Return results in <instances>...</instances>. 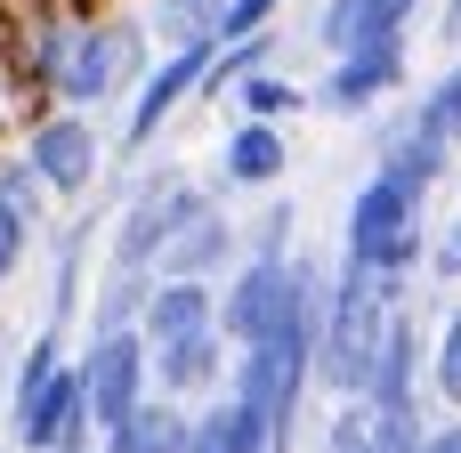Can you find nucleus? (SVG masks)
I'll return each mask as SVG.
<instances>
[{"label": "nucleus", "mask_w": 461, "mask_h": 453, "mask_svg": "<svg viewBox=\"0 0 461 453\" xmlns=\"http://www.w3.org/2000/svg\"><path fill=\"white\" fill-rule=\"evenodd\" d=\"M340 267L381 276L389 292H405V276L421 267V195L397 186L389 170H373L348 203V235H340Z\"/></svg>", "instance_id": "obj_1"}, {"label": "nucleus", "mask_w": 461, "mask_h": 453, "mask_svg": "<svg viewBox=\"0 0 461 453\" xmlns=\"http://www.w3.org/2000/svg\"><path fill=\"white\" fill-rule=\"evenodd\" d=\"M146 73V32L138 24H73L65 65H57V105H105L113 89H130Z\"/></svg>", "instance_id": "obj_2"}, {"label": "nucleus", "mask_w": 461, "mask_h": 453, "mask_svg": "<svg viewBox=\"0 0 461 453\" xmlns=\"http://www.w3.org/2000/svg\"><path fill=\"white\" fill-rule=\"evenodd\" d=\"M308 276H316L308 259H243V267H235V284L219 292V316H211V324H219V340H227V349L267 340V332L292 316V300L308 292Z\"/></svg>", "instance_id": "obj_3"}, {"label": "nucleus", "mask_w": 461, "mask_h": 453, "mask_svg": "<svg viewBox=\"0 0 461 453\" xmlns=\"http://www.w3.org/2000/svg\"><path fill=\"white\" fill-rule=\"evenodd\" d=\"M73 381H81V413H89V430L105 438V430L154 389V381H146V340H138V324H130V332H89Z\"/></svg>", "instance_id": "obj_4"}, {"label": "nucleus", "mask_w": 461, "mask_h": 453, "mask_svg": "<svg viewBox=\"0 0 461 453\" xmlns=\"http://www.w3.org/2000/svg\"><path fill=\"white\" fill-rule=\"evenodd\" d=\"M97 162H105V146H97L89 113H41L24 130V170L41 178V195H89Z\"/></svg>", "instance_id": "obj_5"}, {"label": "nucleus", "mask_w": 461, "mask_h": 453, "mask_svg": "<svg viewBox=\"0 0 461 453\" xmlns=\"http://www.w3.org/2000/svg\"><path fill=\"white\" fill-rule=\"evenodd\" d=\"M194 211H211V195H203V186H186L178 170L146 178V186H138V203H130V219H122V235H113V267H146V276H154V251H162Z\"/></svg>", "instance_id": "obj_6"}, {"label": "nucleus", "mask_w": 461, "mask_h": 453, "mask_svg": "<svg viewBox=\"0 0 461 453\" xmlns=\"http://www.w3.org/2000/svg\"><path fill=\"white\" fill-rule=\"evenodd\" d=\"M211 49L219 41H178V49H162V65L138 81V97H130V122H122V146H154V130L203 89V65H211Z\"/></svg>", "instance_id": "obj_7"}, {"label": "nucleus", "mask_w": 461, "mask_h": 453, "mask_svg": "<svg viewBox=\"0 0 461 453\" xmlns=\"http://www.w3.org/2000/svg\"><path fill=\"white\" fill-rule=\"evenodd\" d=\"M397 81H405V32H389V41H373V49L332 57V73L316 81V105H324V113H365V105H381Z\"/></svg>", "instance_id": "obj_8"}, {"label": "nucleus", "mask_w": 461, "mask_h": 453, "mask_svg": "<svg viewBox=\"0 0 461 453\" xmlns=\"http://www.w3.org/2000/svg\"><path fill=\"white\" fill-rule=\"evenodd\" d=\"M219 373H227V340H219V332H194V340H162V349H146V381H154V397H170V405L211 397Z\"/></svg>", "instance_id": "obj_9"}, {"label": "nucleus", "mask_w": 461, "mask_h": 453, "mask_svg": "<svg viewBox=\"0 0 461 453\" xmlns=\"http://www.w3.org/2000/svg\"><path fill=\"white\" fill-rule=\"evenodd\" d=\"M227 251H235V219L211 203V211H194V219L154 251V276H162V284H211V267H219Z\"/></svg>", "instance_id": "obj_10"}, {"label": "nucleus", "mask_w": 461, "mask_h": 453, "mask_svg": "<svg viewBox=\"0 0 461 453\" xmlns=\"http://www.w3.org/2000/svg\"><path fill=\"white\" fill-rule=\"evenodd\" d=\"M211 316H219V292H211V284H162V276H154V292H146V308H138V340L162 349V340L219 332Z\"/></svg>", "instance_id": "obj_11"}, {"label": "nucleus", "mask_w": 461, "mask_h": 453, "mask_svg": "<svg viewBox=\"0 0 461 453\" xmlns=\"http://www.w3.org/2000/svg\"><path fill=\"white\" fill-rule=\"evenodd\" d=\"M186 430H194V413L146 389V397L105 430V446H97V453H186Z\"/></svg>", "instance_id": "obj_12"}, {"label": "nucleus", "mask_w": 461, "mask_h": 453, "mask_svg": "<svg viewBox=\"0 0 461 453\" xmlns=\"http://www.w3.org/2000/svg\"><path fill=\"white\" fill-rule=\"evenodd\" d=\"M284 170H292V146H284L276 122H235L227 130V146H219V178L227 186H276Z\"/></svg>", "instance_id": "obj_13"}, {"label": "nucleus", "mask_w": 461, "mask_h": 453, "mask_svg": "<svg viewBox=\"0 0 461 453\" xmlns=\"http://www.w3.org/2000/svg\"><path fill=\"white\" fill-rule=\"evenodd\" d=\"M413 8H421V0H332L316 32H324V49H332V57H348V49H373V41L405 32V24H413Z\"/></svg>", "instance_id": "obj_14"}, {"label": "nucleus", "mask_w": 461, "mask_h": 453, "mask_svg": "<svg viewBox=\"0 0 461 453\" xmlns=\"http://www.w3.org/2000/svg\"><path fill=\"white\" fill-rule=\"evenodd\" d=\"M186 453H267V446H259V421L235 397H211L194 413V430H186Z\"/></svg>", "instance_id": "obj_15"}, {"label": "nucleus", "mask_w": 461, "mask_h": 453, "mask_svg": "<svg viewBox=\"0 0 461 453\" xmlns=\"http://www.w3.org/2000/svg\"><path fill=\"white\" fill-rule=\"evenodd\" d=\"M146 292H154V276H146V267H113V276H105V292H97V308H89V332H130V324H138V308H146Z\"/></svg>", "instance_id": "obj_16"}, {"label": "nucleus", "mask_w": 461, "mask_h": 453, "mask_svg": "<svg viewBox=\"0 0 461 453\" xmlns=\"http://www.w3.org/2000/svg\"><path fill=\"white\" fill-rule=\"evenodd\" d=\"M235 105H243V122H276V113H300L308 89H292L284 73H243L235 81Z\"/></svg>", "instance_id": "obj_17"}, {"label": "nucleus", "mask_w": 461, "mask_h": 453, "mask_svg": "<svg viewBox=\"0 0 461 453\" xmlns=\"http://www.w3.org/2000/svg\"><path fill=\"white\" fill-rule=\"evenodd\" d=\"M0 203H8L24 227H41V178L24 170V154H16V162H0Z\"/></svg>", "instance_id": "obj_18"}, {"label": "nucleus", "mask_w": 461, "mask_h": 453, "mask_svg": "<svg viewBox=\"0 0 461 453\" xmlns=\"http://www.w3.org/2000/svg\"><path fill=\"white\" fill-rule=\"evenodd\" d=\"M284 0H219V41H243V32H267V16H276Z\"/></svg>", "instance_id": "obj_19"}, {"label": "nucleus", "mask_w": 461, "mask_h": 453, "mask_svg": "<svg viewBox=\"0 0 461 453\" xmlns=\"http://www.w3.org/2000/svg\"><path fill=\"white\" fill-rule=\"evenodd\" d=\"M438 397L461 405V308L446 316V340H438Z\"/></svg>", "instance_id": "obj_20"}, {"label": "nucleus", "mask_w": 461, "mask_h": 453, "mask_svg": "<svg viewBox=\"0 0 461 453\" xmlns=\"http://www.w3.org/2000/svg\"><path fill=\"white\" fill-rule=\"evenodd\" d=\"M24 243H32V227H24V219H16V211L0 203V284H8V276L24 267Z\"/></svg>", "instance_id": "obj_21"}, {"label": "nucleus", "mask_w": 461, "mask_h": 453, "mask_svg": "<svg viewBox=\"0 0 461 453\" xmlns=\"http://www.w3.org/2000/svg\"><path fill=\"white\" fill-rule=\"evenodd\" d=\"M332 453H365V405H348V413L332 421Z\"/></svg>", "instance_id": "obj_22"}, {"label": "nucleus", "mask_w": 461, "mask_h": 453, "mask_svg": "<svg viewBox=\"0 0 461 453\" xmlns=\"http://www.w3.org/2000/svg\"><path fill=\"white\" fill-rule=\"evenodd\" d=\"M438 276H461V211H454V227H446V243H438Z\"/></svg>", "instance_id": "obj_23"}, {"label": "nucleus", "mask_w": 461, "mask_h": 453, "mask_svg": "<svg viewBox=\"0 0 461 453\" xmlns=\"http://www.w3.org/2000/svg\"><path fill=\"white\" fill-rule=\"evenodd\" d=\"M421 453H461V421H446V430H429V438H421Z\"/></svg>", "instance_id": "obj_24"}, {"label": "nucleus", "mask_w": 461, "mask_h": 453, "mask_svg": "<svg viewBox=\"0 0 461 453\" xmlns=\"http://www.w3.org/2000/svg\"><path fill=\"white\" fill-rule=\"evenodd\" d=\"M446 32H454V41H461V0H446Z\"/></svg>", "instance_id": "obj_25"}, {"label": "nucleus", "mask_w": 461, "mask_h": 453, "mask_svg": "<svg viewBox=\"0 0 461 453\" xmlns=\"http://www.w3.org/2000/svg\"><path fill=\"white\" fill-rule=\"evenodd\" d=\"M454 89H461V65H454Z\"/></svg>", "instance_id": "obj_26"}, {"label": "nucleus", "mask_w": 461, "mask_h": 453, "mask_svg": "<svg viewBox=\"0 0 461 453\" xmlns=\"http://www.w3.org/2000/svg\"><path fill=\"white\" fill-rule=\"evenodd\" d=\"M65 453H89V446H65Z\"/></svg>", "instance_id": "obj_27"}]
</instances>
